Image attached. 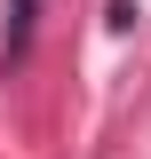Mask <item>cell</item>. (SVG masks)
I'll list each match as a JSON object with an SVG mask.
<instances>
[{
	"label": "cell",
	"instance_id": "cell-1",
	"mask_svg": "<svg viewBox=\"0 0 151 159\" xmlns=\"http://www.w3.org/2000/svg\"><path fill=\"white\" fill-rule=\"evenodd\" d=\"M32 24H40V0H8V32H0V56L8 64L32 48Z\"/></svg>",
	"mask_w": 151,
	"mask_h": 159
}]
</instances>
